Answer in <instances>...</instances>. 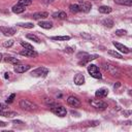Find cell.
I'll return each mask as SVG.
<instances>
[{
    "label": "cell",
    "mask_w": 132,
    "mask_h": 132,
    "mask_svg": "<svg viewBox=\"0 0 132 132\" xmlns=\"http://www.w3.org/2000/svg\"><path fill=\"white\" fill-rule=\"evenodd\" d=\"M51 111L53 113H55L58 117H65L67 114V110L64 106L62 105H58V104H52L51 106Z\"/></svg>",
    "instance_id": "1"
},
{
    "label": "cell",
    "mask_w": 132,
    "mask_h": 132,
    "mask_svg": "<svg viewBox=\"0 0 132 132\" xmlns=\"http://www.w3.org/2000/svg\"><path fill=\"white\" fill-rule=\"evenodd\" d=\"M19 104H20V107H22L23 109L28 110V111H33V110L37 109V105L27 99H22Z\"/></svg>",
    "instance_id": "2"
},
{
    "label": "cell",
    "mask_w": 132,
    "mask_h": 132,
    "mask_svg": "<svg viewBox=\"0 0 132 132\" xmlns=\"http://www.w3.org/2000/svg\"><path fill=\"white\" fill-rule=\"evenodd\" d=\"M88 72H89V74H90L92 77H94V78L100 79V78L102 77V74H101L99 68H98L96 65H94V64H90V65L88 66Z\"/></svg>",
    "instance_id": "3"
},
{
    "label": "cell",
    "mask_w": 132,
    "mask_h": 132,
    "mask_svg": "<svg viewBox=\"0 0 132 132\" xmlns=\"http://www.w3.org/2000/svg\"><path fill=\"white\" fill-rule=\"evenodd\" d=\"M47 73H48V69L45 67H38L31 72V74L33 76H37V77H41V76L44 77V76H46Z\"/></svg>",
    "instance_id": "4"
},
{
    "label": "cell",
    "mask_w": 132,
    "mask_h": 132,
    "mask_svg": "<svg viewBox=\"0 0 132 132\" xmlns=\"http://www.w3.org/2000/svg\"><path fill=\"white\" fill-rule=\"evenodd\" d=\"M30 68H31V66H30V65L16 64V65L13 67V70H14V72H16V73H24V72L28 71Z\"/></svg>",
    "instance_id": "5"
},
{
    "label": "cell",
    "mask_w": 132,
    "mask_h": 132,
    "mask_svg": "<svg viewBox=\"0 0 132 132\" xmlns=\"http://www.w3.org/2000/svg\"><path fill=\"white\" fill-rule=\"evenodd\" d=\"M0 31H1L5 36H12V35H14L15 32H16V30H15L14 28H11V27H4V26L0 27Z\"/></svg>",
    "instance_id": "6"
},
{
    "label": "cell",
    "mask_w": 132,
    "mask_h": 132,
    "mask_svg": "<svg viewBox=\"0 0 132 132\" xmlns=\"http://www.w3.org/2000/svg\"><path fill=\"white\" fill-rule=\"evenodd\" d=\"M90 103L93 105V107L95 108H101V109H104L105 107H107V104L103 101H101L100 99H94V100H91Z\"/></svg>",
    "instance_id": "7"
},
{
    "label": "cell",
    "mask_w": 132,
    "mask_h": 132,
    "mask_svg": "<svg viewBox=\"0 0 132 132\" xmlns=\"http://www.w3.org/2000/svg\"><path fill=\"white\" fill-rule=\"evenodd\" d=\"M78 6H79L80 11H82V12H89V11L91 10V7H92L91 3H90V2H87V1H81V2H79V3H78Z\"/></svg>",
    "instance_id": "8"
},
{
    "label": "cell",
    "mask_w": 132,
    "mask_h": 132,
    "mask_svg": "<svg viewBox=\"0 0 132 132\" xmlns=\"http://www.w3.org/2000/svg\"><path fill=\"white\" fill-rule=\"evenodd\" d=\"M67 103L70 106H72V107H78V106H80V101L76 97H74V96H69L68 99H67Z\"/></svg>",
    "instance_id": "9"
},
{
    "label": "cell",
    "mask_w": 132,
    "mask_h": 132,
    "mask_svg": "<svg viewBox=\"0 0 132 132\" xmlns=\"http://www.w3.org/2000/svg\"><path fill=\"white\" fill-rule=\"evenodd\" d=\"M104 68H105V70H107L112 75H119L120 74V70L118 68H116V66H112L109 64H104Z\"/></svg>",
    "instance_id": "10"
},
{
    "label": "cell",
    "mask_w": 132,
    "mask_h": 132,
    "mask_svg": "<svg viewBox=\"0 0 132 132\" xmlns=\"http://www.w3.org/2000/svg\"><path fill=\"white\" fill-rule=\"evenodd\" d=\"M112 44L117 47V50H119L120 52H122V53H124V54H129V53H130L129 47H127L126 45H124V44H122V43H119V42L113 41V42H112Z\"/></svg>",
    "instance_id": "11"
},
{
    "label": "cell",
    "mask_w": 132,
    "mask_h": 132,
    "mask_svg": "<svg viewBox=\"0 0 132 132\" xmlns=\"http://www.w3.org/2000/svg\"><path fill=\"white\" fill-rule=\"evenodd\" d=\"M73 81H74L75 85L81 86V85H84V82H85V76H84L81 73H76V74L74 75V77H73Z\"/></svg>",
    "instance_id": "12"
},
{
    "label": "cell",
    "mask_w": 132,
    "mask_h": 132,
    "mask_svg": "<svg viewBox=\"0 0 132 132\" xmlns=\"http://www.w3.org/2000/svg\"><path fill=\"white\" fill-rule=\"evenodd\" d=\"M20 54L22 56H25V57H36L37 56V53L34 50H26V48L21 51Z\"/></svg>",
    "instance_id": "13"
},
{
    "label": "cell",
    "mask_w": 132,
    "mask_h": 132,
    "mask_svg": "<svg viewBox=\"0 0 132 132\" xmlns=\"http://www.w3.org/2000/svg\"><path fill=\"white\" fill-rule=\"evenodd\" d=\"M107 94H108V90H107V89L102 88V89H99V90H97V91H96L95 96H96L97 98H104V97H106V96H107Z\"/></svg>",
    "instance_id": "14"
},
{
    "label": "cell",
    "mask_w": 132,
    "mask_h": 132,
    "mask_svg": "<svg viewBox=\"0 0 132 132\" xmlns=\"http://www.w3.org/2000/svg\"><path fill=\"white\" fill-rule=\"evenodd\" d=\"M25 9H26L25 6H23V5H21V4H18V3H16L15 5H13L12 8H11V10H12L13 13H22V12L25 11Z\"/></svg>",
    "instance_id": "15"
},
{
    "label": "cell",
    "mask_w": 132,
    "mask_h": 132,
    "mask_svg": "<svg viewBox=\"0 0 132 132\" xmlns=\"http://www.w3.org/2000/svg\"><path fill=\"white\" fill-rule=\"evenodd\" d=\"M48 16V13L46 11H39V12H35L33 13V19L35 20H40V19H45Z\"/></svg>",
    "instance_id": "16"
},
{
    "label": "cell",
    "mask_w": 132,
    "mask_h": 132,
    "mask_svg": "<svg viewBox=\"0 0 132 132\" xmlns=\"http://www.w3.org/2000/svg\"><path fill=\"white\" fill-rule=\"evenodd\" d=\"M0 116L6 117V118H12V117L16 116V112L10 111V110H8V109H5V110H1V111H0Z\"/></svg>",
    "instance_id": "17"
},
{
    "label": "cell",
    "mask_w": 132,
    "mask_h": 132,
    "mask_svg": "<svg viewBox=\"0 0 132 132\" xmlns=\"http://www.w3.org/2000/svg\"><path fill=\"white\" fill-rule=\"evenodd\" d=\"M53 18H56V19H61V20H64L67 18V14L65 11H58V12H54L53 13Z\"/></svg>",
    "instance_id": "18"
},
{
    "label": "cell",
    "mask_w": 132,
    "mask_h": 132,
    "mask_svg": "<svg viewBox=\"0 0 132 132\" xmlns=\"http://www.w3.org/2000/svg\"><path fill=\"white\" fill-rule=\"evenodd\" d=\"M98 10H99V12H101V13H110V12L112 11V8L109 7V6L102 5V6H100V7L98 8Z\"/></svg>",
    "instance_id": "19"
},
{
    "label": "cell",
    "mask_w": 132,
    "mask_h": 132,
    "mask_svg": "<svg viewBox=\"0 0 132 132\" xmlns=\"http://www.w3.org/2000/svg\"><path fill=\"white\" fill-rule=\"evenodd\" d=\"M38 25H39V27H41V28H43V29H51V28L53 27V24H52L51 22H45V21L39 22Z\"/></svg>",
    "instance_id": "20"
},
{
    "label": "cell",
    "mask_w": 132,
    "mask_h": 132,
    "mask_svg": "<svg viewBox=\"0 0 132 132\" xmlns=\"http://www.w3.org/2000/svg\"><path fill=\"white\" fill-rule=\"evenodd\" d=\"M4 60H5L6 62L11 63V64H14V65L20 64V60H19V59H16V58H13V57H6Z\"/></svg>",
    "instance_id": "21"
},
{
    "label": "cell",
    "mask_w": 132,
    "mask_h": 132,
    "mask_svg": "<svg viewBox=\"0 0 132 132\" xmlns=\"http://www.w3.org/2000/svg\"><path fill=\"white\" fill-rule=\"evenodd\" d=\"M69 9H70V11H71V12H74V13H76V12L80 11L78 4H70V5H69Z\"/></svg>",
    "instance_id": "22"
},
{
    "label": "cell",
    "mask_w": 132,
    "mask_h": 132,
    "mask_svg": "<svg viewBox=\"0 0 132 132\" xmlns=\"http://www.w3.org/2000/svg\"><path fill=\"white\" fill-rule=\"evenodd\" d=\"M102 24L105 26V27H108V28H111L112 26H113V21L111 20V19H105V20H103V22H102Z\"/></svg>",
    "instance_id": "23"
},
{
    "label": "cell",
    "mask_w": 132,
    "mask_h": 132,
    "mask_svg": "<svg viewBox=\"0 0 132 132\" xmlns=\"http://www.w3.org/2000/svg\"><path fill=\"white\" fill-rule=\"evenodd\" d=\"M116 3L118 4H122V5H128V6H131L132 4V0H114Z\"/></svg>",
    "instance_id": "24"
},
{
    "label": "cell",
    "mask_w": 132,
    "mask_h": 132,
    "mask_svg": "<svg viewBox=\"0 0 132 132\" xmlns=\"http://www.w3.org/2000/svg\"><path fill=\"white\" fill-rule=\"evenodd\" d=\"M27 38L30 39V40H32V41H35L36 43H39L40 42V39L36 35H34V34H27Z\"/></svg>",
    "instance_id": "25"
},
{
    "label": "cell",
    "mask_w": 132,
    "mask_h": 132,
    "mask_svg": "<svg viewBox=\"0 0 132 132\" xmlns=\"http://www.w3.org/2000/svg\"><path fill=\"white\" fill-rule=\"evenodd\" d=\"M18 26L23 27V28H28V29H31V28L34 27V25L32 23H19Z\"/></svg>",
    "instance_id": "26"
},
{
    "label": "cell",
    "mask_w": 132,
    "mask_h": 132,
    "mask_svg": "<svg viewBox=\"0 0 132 132\" xmlns=\"http://www.w3.org/2000/svg\"><path fill=\"white\" fill-rule=\"evenodd\" d=\"M51 38L53 40H69L70 36H53Z\"/></svg>",
    "instance_id": "27"
},
{
    "label": "cell",
    "mask_w": 132,
    "mask_h": 132,
    "mask_svg": "<svg viewBox=\"0 0 132 132\" xmlns=\"http://www.w3.org/2000/svg\"><path fill=\"white\" fill-rule=\"evenodd\" d=\"M32 1L33 0H19V2H18V4H21V5H23V6H28V5H30L31 3H32Z\"/></svg>",
    "instance_id": "28"
},
{
    "label": "cell",
    "mask_w": 132,
    "mask_h": 132,
    "mask_svg": "<svg viewBox=\"0 0 132 132\" xmlns=\"http://www.w3.org/2000/svg\"><path fill=\"white\" fill-rule=\"evenodd\" d=\"M21 45H22L24 48H26V50H34V48H33V45H31L30 43L25 42V41H21Z\"/></svg>",
    "instance_id": "29"
},
{
    "label": "cell",
    "mask_w": 132,
    "mask_h": 132,
    "mask_svg": "<svg viewBox=\"0 0 132 132\" xmlns=\"http://www.w3.org/2000/svg\"><path fill=\"white\" fill-rule=\"evenodd\" d=\"M108 54L111 55V56H113V57H116V58H118V59H122V58H123L122 55L119 54V53L116 52V51H111V50H109V51H108Z\"/></svg>",
    "instance_id": "30"
},
{
    "label": "cell",
    "mask_w": 132,
    "mask_h": 132,
    "mask_svg": "<svg viewBox=\"0 0 132 132\" xmlns=\"http://www.w3.org/2000/svg\"><path fill=\"white\" fill-rule=\"evenodd\" d=\"M13 42H14V41H13L12 39H9V40L3 42V46H4V47H10V46H12Z\"/></svg>",
    "instance_id": "31"
},
{
    "label": "cell",
    "mask_w": 132,
    "mask_h": 132,
    "mask_svg": "<svg viewBox=\"0 0 132 132\" xmlns=\"http://www.w3.org/2000/svg\"><path fill=\"white\" fill-rule=\"evenodd\" d=\"M116 35H118V36H122V35H125L126 33H127V31L126 30H123V29H119V30H116Z\"/></svg>",
    "instance_id": "32"
},
{
    "label": "cell",
    "mask_w": 132,
    "mask_h": 132,
    "mask_svg": "<svg viewBox=\"0 0 132 132\" xmlns=\"http://www.w3.org/2000/svg\"><path fill=\"white\" fill-rule=\"evenodd\" d=\"M15 98V94L14 93H12V94H10V96L6 99V103H12V101H13V99Z\"/></svg>",
    "instance_id": "33"
},
{
    "label": "cell",
    "mask_w": 132,
    "mask_h": 132,
    "mask_svg": "<svg viewBox=\"0 0 132 132\" xmlns=\"http://www.w3.org/2000/svg\"><path fill=\"white\" fill-rule=\"evenodd\" d=\"M5 109H8L7 106L5 104H3V103H0V111L1 110H5Z\"/></svg>",
    "instance_id": "34"
},
{
    "label": "cell",
    "mask_w": 132,
    "mask_h": 132,
    "mask_svg": "<svg viewBox=\"0 0 132 132\" xmlns=\"http://www.w3.org/2000/svg\"><path fill=\"white\" fill-rule=\"evenodd\" d=\"M43 3H46V4H50V3H53L55 0H41Z\"/></svg>",
    "instance_id": "35"
},
{
    "label": "cell",
    "mask_w": 132,
    "mask_h": 132,
    "mask_svg": "<svg viewBox=\"0 0 132 132\" xmlns=\"http://www.w3.org/2000/svg\"><path fill=\"white\" fill-rule=\"evenodd\" d=\"M65 52H67V53H72L73 50H72V47H66V48H65Z\"/></svg>",
    "instance_id": "36"
},
{
    "label": "cell",
    "mask_w": 132,
    "mask_h": 132,
    "mask_svg": "<svg viewBox=\"0 0 132 132\" xmlns=\"http://www.w3.org/2000/svg\"><path fill=\"white\" fill-rule=\"evenodd\" d=\"M7 124L5 123V122H2V121H0V127H5Z\"/></svg>",
    "instance_id": "37"
},
{
    "label": "cell",
    "mask_w": 132,
    "mask_h": 132,
    "mask_svg": "<svg viewBox=\"0 0 132 132\" xmlns=\"http://www.w3.org/2000/svg\"><path fill=\"white\" fill-rule=\"evenodd\" d=\"M4 76H5V78H8V77H9V73H8V72H6Z\"/></svg>",
    "instance_id": "38"
},
{
    "label": "cell",
    "mask_w": 132,
    "mask_h": 132,
    "mask_svg": "<svg viewBox=\"0 0 132 132\" xmlns=\"http://www.w3.org/2000/svg\"><path fill=\"white\" fill-rule=\"evenodd\" d=\"M119 86H120V84H119V82H118V84H117V85H114V89H116V88H118V87H119Z\"/></svg>",
    "instance_id": "39"
},
{
    "label": "cell",
    "mask_w": 132,
    "mask_h": 132,
    "mask_svg": "<svg viewBox=\"0 0 132 132\" xmlns=\"http://www.w3.org/2000/svg\"><path fill=\"white\" fill-rule=\"evenodd\" d=\"M2 57H3V56H2V54H1V53H0V61H1V60H2Z\"/></svg>",
    "instance_id": "40"
}]
</instances>
